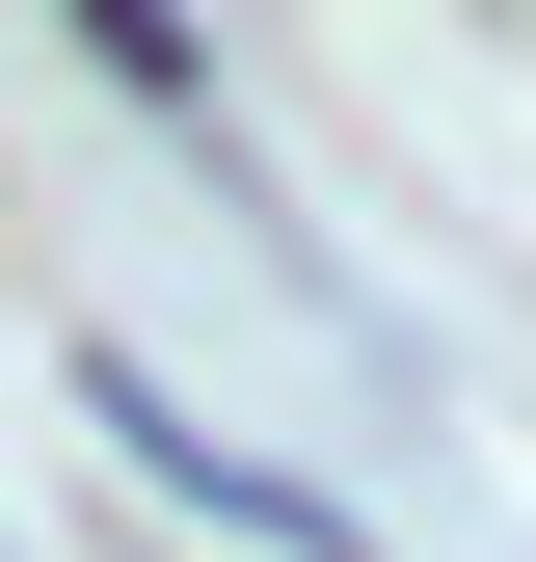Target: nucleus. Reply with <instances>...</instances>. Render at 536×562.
<instances>
[{
    "label": "nucleus",
    "mask_w": 536,
    "mask_h": 562,
    "mask_svg": "<svg viewBox=\"0 0 536 562\" xmlns=\"http://www.w3.org/2000/svg\"><path fill=\"white\" fill-rule=\"evenodd\" d=\"M81 429H134V482H188V509H215V536H268V562H376V509H322V482L215 456V429H188L161 375H134V348H81Z\"/></svg>",
    "instance_id": "f257e3e1"
},
{
    "label": "nucleus",
    "mask_w": 536,
    "mask_h": 562,
    "mask_svg": "<svg viewBox=\"0 0 536 562\" xmlns=\"http://www.w3.org/2000/svg\"><path fill=\"white\" fill-rule=\"evenodd\" d=\"M81 54H108V81H161V108H215V81H188V27H161V0H81Z\"/></svg>",
    "instance_id": "f03ea898"
}]
</instances>
